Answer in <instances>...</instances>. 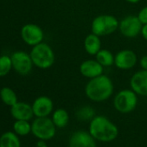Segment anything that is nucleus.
Masks as SVG:
<instances>
[{
  "label": "nucleus",
  "mask_w": 147,
  "mask_h": 147,
  "mask_svg": "<svg viewBox=\"0 0 147 147\" xmlns=\"http://www.w3.org/2000/svg\"><path fill=\"white\" fill-rule=\"evenodd\" d=\"M95 141L89 131H77L71 135L68 147H97Z\"/></svg>",
  "instance_id": "11"
},
{
  "label": "nucleus",
  "mask_w": 147,
  "mask_h": 147,
  "mask_svg": "<svg viewBox=\"0 0 147 147\" xmlns=\"http://www.w3.org/2000/svg\"><path fill=\"white\" fill-rule=\"evenodd\" d=\"M84 48L88 54L91 55H95L101 49L100 36L94 33L88 35L84 40Z\"/></svg>",
  "instance_id": "16"
},
{
  "label": "nucleus",
  "mask_w": 147,
  "mask_h": 147,
  "mask_svg": "<svg viewBox=\"0 0 147 147\" xmlns=\"http://www.w3.org/2000/svg\"><path fill=\"white\" fill-rule=\"evenodd\" d=\"M21 36L26 44L36 46L42 42L44 35L40 26L34 24H28L22 28Z\"/></svg>",
  "instance_id": "9"
},
{
  "label": "nucleus",
  "mask_w": 147,
  "mask_h": 147,
  "mask_svg": "<svg viewBox=\"0 0 147 147\" xmlns=\"http://www.w3.org/2000/svg\"><path fill=\"white\" fill-rule=\"evenodd\" d=\"M125 1L128 3H131V4H137L140 1V0H125Z\"/></svg>",
  "instance_id": "28"
},
{
  "label": "nucleus",
  "mask_w": 147,
  "mask_h": 147,
  "mask_svg": "<svg viewBox=\"0 0 147 147\" xmlns=\"http://www.w3.org/2000/svg\"><path fill=\"white\" fill-rule=\"evenodd\" d=\"M95 57L103 67H110L114 64V55L108 49H100L95 55Z\"/></svg>",
  "instance_id": "20"
},
{
  "label": "nucleus",
  "mask_w": 147,
  "mask_h": 147,
  "mask_svg": "<svg viewBox=\"0 0 147 147\" xmlns=\"http://www.w3.org/2000/svg\"><path fill=\"white\" fill-rule=\"evenodd\" d=\"M143 24L138 16H127L119 22V29L120 33L127 38L137 37L141 34Z\"/></svg>",
  "instance_id": "7"
},
{
  "label": "nucleus",
  "mask_w": 147,
  "mask_h": 147,
  "mask_svg": "<svg viewBox=\"0 0 147 147\" xmlns=\"http://www.w3.org/2000/svg\"><path fill=\"white\" fill-rule=\"evenodd\" d=\"M11 57L12 61V67L17 73L22 76H25L32 70L34 64L30 55L28 53L24 51H17L13 53Z\"/></svg>",
  "instance_id": "8"
},
{
  "label": "nucleus",
  "mask_w": 147,
  "mask_h": 147,
  "mask_svg": "<svg viewBox=\"0 0 147 147\" xmlns=\"http://www.w3.org/2000/svg\"><path fill=\"white\" fill-rule=\"evenodd\" d=\"M52 120L55 125L58 128L65 127L69 121V115L65 109H56L52 115Z\"/></svg>",
  "instance_id": "18"
},
{
  "label": "nucleus",
  "mask_w": 147,
  "mask_h": 147,
  "mask_svg": "<svg viewBox=\"0 0 147 147\" xmlns=\"http://www.w3.org/2000/svg\"><path fill=\"white\" fill-rule=\"evenodd\" d=\"M30 55L31 56L33 64L42 69H47L50 67L55 60V53L52 48L44 42H41L36 46H33Z\"/></svg>",
  "instance_id": "3"
},
{
  "label": "nucleus",
  "mask_w": 147,
  "mask_h": 147,
  "mask_svg": "<svg viewBox=\"0 0 147 147\" xmlns=\"http://www.w3.org/2000/svg\"><path fill=\"white\" fill-rule=\"evenodd\" d=\"M119 23L118 19L112 15H100L96 17L91 24L92 33L104 36L113 34L119 29Z\"/></svg>",
  "instance_id": "4"
},
{
  "label": "nucleus",
  "mask_w": 147,
  "mask_h": 147,
  "mask_svg": "<svg viewBox=\"0 0 147 147\" xmlns=\"http://www.w3.org/2000/svg\"><path fill=\"white\" fill-rule=\"evenodd\" d=\"M140 66L142 69L147 70V55H144L140 59Z\"/></svg>",
  "instance_id": "25"
},
{
  "label": "nucleus",
  "mask_w": 147,
  "mask_h": 147,
  "mask_svg": "<svg viewBox=\"0 0 147 147\" xmlns=\"http://www.w3.org/2000/svg\"><path fill=\"white\" fill-rule=\"evenodd\" d=\"M79 116L83 119H88L90 118H93L94 116V111L90 107H83L79 112Z\"/></svg>",
  "instance_id": "23"
},
{
  "label": "nucleus",
  "mask_w": 147,
  "mask_h": 147,
  "mask_svg": "<svg viewBox=\"0 0 147 147\" xmlns=\"http://www.w3.org/2000/svg\"><path fill=\"white\" fill-rule=\"evenodd\" d=\"M31 132L40 140H49L56 132V126L49 117H36L31 124Z\"/></svg>",
  "instance_id": "5"
},
{
  "label": "nucleus",
  "mask_w": 147,
  "mask_h": 147,
  "mask_svg": "<svg viewBox=\"0 0 147 147\" xmlns=\"http://www.w3.org/2000/svg\"><path fill=\"white\" fill-rule=\"evenodd\" d=\"M88 131L95 140L100 142H111L119 135L117 125L102 115L92 119Z\"/></svg>",
  "instance_id": "2"
},
{
  "label": "nucleus",
  "mask_w": 147,
  "mask_h": 147,
  "mask_svg": "<svg viewBox=\"0 0 147 147\" xmlns=\"http://www.w3.org/2000/svg\"><path fill=\"white\" fill-rule=\"evenodd\" d=\"M36 146H37V147H48V145H47V144L45 143L44 140H40V141H38Z\"/></svg>",
  "instance_id": "27"
},
{
  "label": "nucleus",
  "mask_w": 147,
  "mask_h": 147,
  "mask_svg": "<svg viewBox=\"0 0 147 147\" xmlns=\"http://www.w3.org/2000/svg\"><path fill=\"white\" fill-rule=\"evenodd\" d=\"M104 67L97 60H87L80 65V72L84 77L93 79L103 75Z\"/></svg>",
  "instance_id": "14"
},
{
  "label": "nucleus",
  "mask_w": 147,
  "mask_h": 147,
  "mask_svg": "<svg viewBox=\"0 0 147 147\" xmlns=\"http://www.w3.org/2000/svg\"><path fill=\"white\" fill-rule=\"evenodd\" d=\"M54 104L48 96H40L32 104V109L36 117H48L53 111Z\"/></svg>",
  "instance_id": "13"
},
{
  "label": "nucleus",
  "mask_w": 147,
  "mask_h": 147,
  "mask_svg": "<svg viewBox=\"0 0 147 147\" xmlns=\"http://www.w3.org/2000/svg\"><path fill=\"white\" fill-rule=\"evenodd\" d=\"M11 113L16 120H30L34 116L32 106L28 103L18 101L11 107Z\"/></svg>",
  "instance_id": "15"
},
{
  "label": "nucleus",
  "mask_w": 147,
  "mask_h": 147,
  "mask_svg": "<svg viewBox=\"0 0 147 147\" xmlns=\"http://www.w3.org/2000/svg\"><path fill=\"white\" fill-rule=\"evenodd\" d=\"M141 35L144 40L147 41V24H144L141 30Z\"/></svg>",
  "instance_id": "26"
},
{
  "label": "nucleus",
  "mask_w": 147,
  "mask_h": 147,
  "mask_svg": "<svg viewBox=\"0 0 147 147\" xmlns=\"http://www.w3.org/2000/svg\"><path fill=\"white\" fill-rule=\"evenodd\" d=\"M0 98L5 105L10 107H12L18 102V96L16 93L8 87L3 88L0 90Z\"/></svg>",
  "instance_id": "19"
},
{
  "label": "nucleus",
  "mask_w": 147,
  "mask_h": 147,
  "mask_svg": "<svg viewBox=\"0 0 147 147\" xmlns=\"http://www.w3.org/2000/svg\"><path fill=\"white\" fill-rule=\"evenodd\" d=\"M138 94L131 89H124L119 91L113 100L115 109L121 113H129L132 112L138 105Z\"/></svg>",
  "instance_id": "6"
},
{
  "label": "nucleus",
  "mask_w": 147,
  "mask_h": 147,
  "mask_svg": "<svg viewBox=\"0 0 147 147\" xmlns=\"http://www.w3.org/2000/svg\"><path fill=\"white\" fill-rule=\"evenodd\" d=\"M0 147H21L18 135L12 131H6L0 137Z\"/></svg>",
  "instance_id": "17"
},
{
  "label": "nucleus",
  "mask_w": 147,
  "mask_h": 147,
  "mask_svg": "<svg viewBox=\"0 0 147 147\" xmlns=\"http://www.w3.org/2000/svg\"><path fill=\"white\" fill-rule=\"evenodd\" d=\"M138 18H139V20L143 25L147 24V6H145L140 10V11L138 12Z\"/></svg>",
  "instance_id": "24"
},
{
  "label": "nucleus",
  "mask_w": 147,
  "mask_h": 147,
  "mask_svg": "<svg viewBox=\"0 0 147 147\" xmlns=\"http://www.w3.org/2000/svg\"><path fill=\"white\" fill-rule=\"evenodd\" d=\"M138 61L137 55L130 49H123L114 56V65L122 70L132 68Z\"/></svg>",
  "instance_id": "10"
},
{
  "label": "nucleus",
  "mask_w": 147,
  "mask_h": 147,
  "mask_svg": "<svg viewBox=\"0 0 147 147\" xmlns=\"http://www.w3.org/2000/svg\"><path fill=\"white\" fill-rule=\"evenodd\" d=\"M13 129L18 136H26L31 131V125L28 120H16L13 125Z\"/></svg>",
  "instance_id": "21"
},
{
  "label": "nucleus",
  "mask_w": 147,
  "mask_h": 147,
  "mask_svg": "<svg viewBox=\"0 0 147 147\" xmlns=\"http://www.w3.org/2000/svg\"><path fill=\"white\" fill-rule=\"evenodd\" d=\"M113 93L112 80L104 75L99 76L88 82L85 88L87 97L95 102H101L108 100Z\"/></svg>",
  "instance_id": "1"
},
{
  "label": "nucleus",
  "mask_w": 147,
  "mask_h": 147,
  "mask_svg": "<svg viewBox=\"0 0 147 147\" xmlns=\"http://www.w3.org/2000/svg\"><path fill=\"white\" fill-rule=\"evenodd\" d=\"M12 68L11 57L9 55L0 56V77H4L10 73Z\"/></svg>",
  "instance_id": "22"
},
{
  "label": "nucleus",
  "mask_w": 147,
  "mask_h": 147,
  "mask_svg": "<svg viewBox=\"0 0 147 147\" xmlns=\"http://www.w3.org/2000/svg\"><path fill=\"white\" fill-rule=\"evenodd\" d=\"M130 86L137 94L147 96V70L136 72L130 80Z\"/></svg>",
  "instance_id": "12"
}]
</instances>
